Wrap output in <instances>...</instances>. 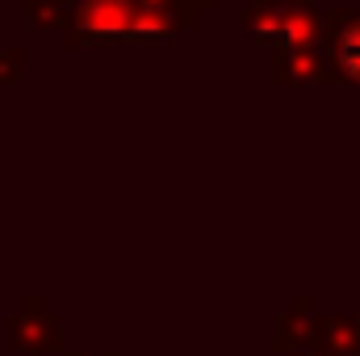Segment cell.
Returning a JSON list of instances; mask_svg holds the SVG:
<instances>
[{"mask_svg":"<svg viewBox=\"0 0 360 356\" xmlns=\"http://www.w3.org/2000/svg\"><path fill=\"white\" fill-rule=\"evenodd\" d=\"M340 68L348 80L360 84V21H352L344 34H340Z\"/></svg>","mask_w":360,"mask_h":356,"instance_id":"1","label":"cell"}]
</instances>
